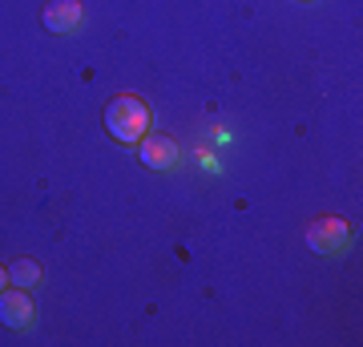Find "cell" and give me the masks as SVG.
Wrapping results in <instances>:
<instances>
[{
  "label": "cell",
  "mask_w": 363,
  "mask_h": 347,
  "mask_svg": "<svg viewBox=\"0 0 363 347\" xmlns=\"http://www.w3.org/2000/svg\"><path fill=\"white\" fill-rule=\"evenodd\" d=\"M105 129H109L113 142L138 145L150 133V105L138 93H117L113 101L105 105Z\"/></svg>",
  "instance_id": "1"
},
{
  "label": "cell",
  "mask_w": 363,
  "mask_h": 347,
  "mask_svg": "<svg viewBox=\"0 0 363 347\" xmlns=\"http://www.w3.org/2000/svg\"><path fill=\"white\" fill-rule=\"evenodd\" d=\"M351 243V226L343 219H315L307 226V246L315 255H339Z\"/></svg>",
  "instance_id": "2"
},
{
  "label": "cell",
  "mask_w": 363,
  "mask_h": 347,
  "mask_svg": "<svg viewBox=\"0 0 363 347\" xmlns=\"http://www.w3.org/2000/svg\"><path fill=\"white\" fill-rule=\"evenodd\" d=\"M0 323L13 327V331H25L37 323V303L25 287H13V291H0Z\"/></svg>",
  "instance_id": "3"
},
{
  "label": "cell",
  "mask_w": 363,
  "mask_h": 347,
  "mask_svg": "<svg viewBox=\"0 0 363 347\" xmlns=\"http://www.w3.org/2000/svg\"><path fill=\"white\" fill-rule=\"evenodd\" d=\"M138 158H142L145 170H174L178 166V142L169 138V133H145L142 142H138Z\"/></svg>",
  "instance_id": "4"
},
{
  "label": "cell",
  "mask_w": 363,
  "mask_h": 347,
  "mask_svg": "<svg viewBox=\"0 0 363 347\" xmlns=\"http://www.w3.org/2000/svg\"><path fill=\"white\" fill-rule=\"evenodd\" d=\"M81 16H85L81 0H49V4H45V13H40V21H45L49 33L69 37V33H77V28H81Z\"/></svg>",
  "instance_id": "5"
},
{
  "label": "cell",
  "mask_w": 363,
  "mask_h": 347,
  "mask_svg": "<svg viewBox=\"0 0 363 347\" xmlns=\"http://www.w3.org/2000/svg\"><path fill=\"white\" fill-rule=\"evenodd\" d=\"M9 283L33 291V287L40 283V263H37V258H16L13 267H9Z\"/></svg>",
  "instance_id": "6"
},
{
  "label": "cell",
  "mask_w": 363,
  "mask_h": 347,
  "mask_svg": "<svg viewBox=\"0 0 363 347\" xmlns=\"http://www.w3.org/2000/svg\"><path fill=\"white\" fill-rule=\"evenodd\" d=\"M9 287V267H0V291Z\"/></svg>",
  "instance_id": "7"
}]
</instances>
